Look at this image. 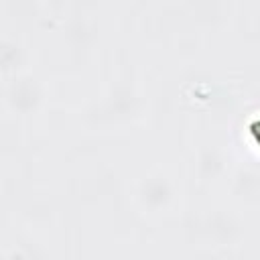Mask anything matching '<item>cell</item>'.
<instances>
[{"label":"cell","instance_id":"cell-1","mask_svg":"<svg viewBox=\"0 0 260 260\" xmlns=\"http://www.w3.org/2000/svg\"><path fill=\"white\" fill-rule=\"evenodd\" d=\"M258 140H260V130H258Z\"/></svg>","mask_w":260,"mask_h":260}]
</instances>
